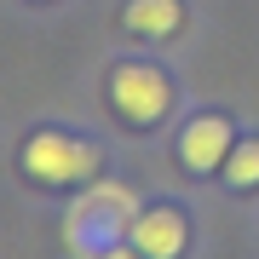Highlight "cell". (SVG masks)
Segmentation results:
<instances>
[{"label":"cell","mask_w":259,"mask_h":259,"mask_svg":"<svg viewBox=\"0 0 259 259\" xmlns=\"http://www.w3.org/2000/svg\"><path fill=\"white\" fill-rule=\"evenodd\" d=\"M133 219H139V207H133V196L121 185H93L69 207V248L81 259H98V253H110L115 242L133 236Z\"/></svg>","instance_id":"cell-1"},{"label":"cell","mask_w":259,"mask_h":259,"mask_svg":"<svg viewBox=\"0 0 259 259\" xmlns=\"http://www.w3.org/2000/svg\"><path fill=\"white\" fill-rule=\"evenodd\" d=\"M23 167L40 179V185H81V179L98 173V150L93 144H75L64 133H35L23 150Z\"/></svg>","instance_id":"cell-2"},{"label":"cell","mask_w":259,"mask_h":259,"mask_svg":"<svg viewBox=\"0 0 259 259\" xmlns=\"http://www.w3.org/2000/svg\"><path fill=\"white\" fill-rule=\"evenodd\" d=\"M110 98H115V110L127 121H156L167 110V98H173V87H167V75L150 69V64H121L110 75Z\"/></svg>","instance_id":"cell-3"},{"label":"cell","mask_w":259,"mask_h":259,"mask_svg":"<svg viewBox=\"0 0 259 259\" xmlns=\"http://www.w3.org/2000/svg\"><path fill=\"white\" fill-rule=\"evenodd\" d=\"M133 248H139L144 259H179V248H185V219H179L173 207H150L133 219Z\"/></svg>","instance_id":"cell-4"},{"label":"cell","mask_w":259,"mask_h":259,"mask_svg":"<svg viewBox=\"0 0 259 259\" xmlns=\"http://www.w3.org/2000/svg\"><path fill=\"white\" fill-rule=\"evenodd\" d=\"M179 150H185V167L207 173V167H219L225 156H231V127H225L219 115H196L185 127V139H179Z\"/></svg>","instance_id":"cell-5"},{"label":"cell","mask_w":259,"mask_h":259,"mask_svg":"<svg viewBox=\"0 0 259 259\" xmlns=\"http://www.w3.org/2000/svg\"><path fill=\"white\" fill-rule=\"evenodd\" d=\"M121 23L133 35H167V29H179V0H133Z\"/></svg>","instance_id":"cell-6"},{"label":"cell","mask_w":259,"mask_h":259,"mask_svg":"<svg viewBox=\"0 0 259 259\" xmlns=\"http://www.w3.org/2000/svg\"><path fill=\"white\" fill-rule=\"evenodd\" d=\"M225 179H231L236 190L259 185V144H236L231 156H225Z\"/></svg>","instance_id":"cell-7"},{"label":"cell","mask_w":259,"mask_h":259,"mask_svg":"<svg viewBox=\"0 0 259 259\" xmlns=\"http://www.w3.org/2000/svg\"><path fill=\"white\" fill-rule=\"evenodd\" d=\"M98 259H144V253L133 248V242H115V248H110V253H98Z\"/></svg>","instance_id":"cell-8"}]
</instances>
